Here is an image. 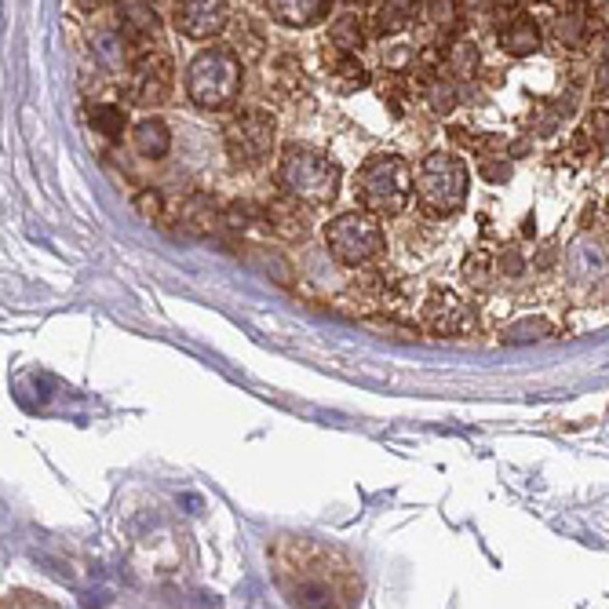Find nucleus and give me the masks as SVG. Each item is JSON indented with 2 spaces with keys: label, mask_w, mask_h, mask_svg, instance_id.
<instances>
[{
  "label": "nucleus",
  "mask_w": 609,
  "mask_h": 609,
  "mask_svg": "<svg viewBox=\"0 0 609 609\" xmlns=\"http://www.w3.org/2000/svg\"><path fill=\"white\" fill-rule=\"evenodd\" d=\"M416 176L409 161L398 154H376L369 157L362 168H358V179H354V190H358V201L362 208H369L372 216H402L409 197H413Z\"/></svg>",
  "instance_id": "obj_1"
},
{
  "label": "nucleus",
  "mask_w": 609,
  "mask_h": 609,
  "mask_svg": "<svg viewBox=\"0 0 609 609\" xmlns=\"http://www.w3.org/2000/svg\"><path fill=\"white\" fill-rule=\"evenodd\" d=\"M241 55L230 48H205L186 70V95L201 110H227L241 95Z\"/></svg>",
  "instance_id": "obj_2"
},
{
  "label": "nucleus",
  "mask_w": 609,
  "mask_h": 609,
  "mask_svg": "<svg viewBox=\"0 0 609 609\" xmlns=\"http://www.w3.org/2000/svg\"><path fill=\"white\" fill-rule=\"evenodd\" d=\"M278 186L307 205H329L340 194V165L307 146H285L278 165Z\"/></svg>",
  "instance_id": "obj_3"
},
{
  "label": "nucleus",
  "mask_w": 609,
  "mask_h": 609,
  "mask_svg": "<svg viewBox=\"0 0 609 609\" xmlns=\"http://www.w3.org/2000/svg\"><path fill=\"white\" fill-rule=\"evenodd\" d=\"M467 183L471 172L460 157L453 154H431L416 172V197L431 216H453L467 201Z\"/></svg>",
  "instance_id": "obj_4"
},
{
  "label": "nucleus",
  "mask_w": 609,
  "mask_h": 609,
  "mask_svg": "<svg viewBox=\"0 0 609 609\" xmlns=\"http://www.w3.org/2000/svg\"><path fill=\"white\" fill-rule=\"evenodd\" d=\"M380 216H372L369 208L365 212H343L325 227V245H329L332 259L343 263V267H369L380 259V252L387 248L383 238V227L376 223Z\"/></svg>",
  "instance_id": "obj_5"
},
{
  "label": "nucleus",
  "mask_w": 609,
  "mask_h": 609,
  "mask_svg": "<svg viewBox=\"0 0 609 609\" xmlns=\"http://www.w3.org/2000/svg\"><path fill=\"white\" fill-rule=\"evenodd\" d=\"M274 143H278V121H274L270 110H259V106L234 114L227 128H223L227 157H230V165H238V168L263 165V161L274 154Z\"/></svg>",
  "instance_id": "obj_6"
},
{
  "label": "nucleus",
  "mask_w": 609,
  "mask_h": 609,
  "mask_svg": "<svg viewBox=\"0 0 609 609\" xmlns=\"http://www.w3.org/2000/svg\"><path fill=\"white\" fill-rule=\"evenodd\" d=\"M176 84V62L161 48H150L135 59L132 77H128V99L135 106H161L172 95Z\"/></svg>",
  "instance_id": "obj_7"
},
{
  "label": "nucleus",
  "mask_w": 609,
  "mask_h": 609,
  "mask_svg": "<svg viewBox=\"0 0 609 609\" xmlns=\"http://www.w3.org/2000/svg\"><path fill=\"white\" fill-rule=\"evenodd\" d=\"M176 30L190 41H208L230 26V0H176Z\"/></svg>",
  "instance_id": "obj_8"
},
{
  "label": "nucleus",
  "mask_w": 609,
  "mask_h": 609,
  "mask_svg": "<svg viewBox=\"0 0 609 609\" xmlns=\"http://www.w3.org/2000/svg\"><path fill=\"white\" fill-rule=\"evenodd\" d=\"M263 227L281 241H303L310 234V212L307 201L292 194H278L263 205Z\"/></svg>",
  "instance_id": "obj_9"
},
{
  "label": "nucleus",
  "mask_w": 609,
  "mask_h": 609,
  "mask_svg": "<svg viewBox=\"0 0 609 609\" xmlns=\"http://www.w3.org/2000/svg\"><path fill=\"white\" fill-rule=\"evenodd\" d=\"M117 22L128 44L150 48L161 37V15L150 0H117Z\"/></svg>",
  "instance_id": "obj_10"
},
{
  "label": "nucleus",
  "mask_w": 609,
  "mask_h": 609,
  "mask_svg": "<svg viewBox=\"0 0 609 609\" xmlns=\"http://www.w3.org/2000/svg\"><path fill=\"white\" fill-rule=\"evenodd\" d=\"M424 321L434 336H460L467 329V307L456 300L453 292L434 289L424 303Z\"/></svg>",
  "instance_id": "obj_11"
},
{
  "label": "nucleus",
  "mask_w": 609,
  "mask_h": 609,
  "mask_svg": "<svg viewBox=\"0 0 609 609\" xmlns=\"http://www.w3.org/2000/svg\"><path fill=\"white\" fill-rule=\"evenodd\" d=\"M566 270L573 281H599L609 270V248L599 238L580 234L566 252Z\"/></svg>",
  "instance_id": "obj_12"
},
{
  "label": "nucleus",
  "mask_w": 609,
  "mask_h": 609,
  "mask_svg": "<svg viewBox=\"0 0 609 609\" xmlns=\"http://www.w3.org/2000/svg\"><path fill=\"white\" fill-rule=\"evenodd\" d=\"M176 223L183 227V234L190 238H205L216 230V223H223V212L216 208V201L205 194H190L179 201V212H176Z\"/></svg>",
  "instance_id": "obj_13"
},
{
  "label": "nucleus",
  "mask_w": 609,
  "mask_h": 609,
  "mask_svg": "<svg viewBox=\"0 0 609 609\" xmlns=\"http://www.w3.org/2000/svg\"><path fill=\"white\" fill-rule=\"evenodd\" d=\"M267 8L281 26H314L332 11V0H267Z\"/></svg>",
  "instance_id": "obj_14"
},
{
  "label": "nucleus",
  "mask_w": 609,
  "mask_h": 609,
  "mask_svg": "<svg viewBox=\"0 0 609 609\" xmlns=\"http://www.w3.org/2000/svg\"><path fill=\"white\" fill-rule=\"evenodd\" d=\"M496 41H500V48H504L507 55H515V59L540 52V30H537V22L526 19V15H518V19L504 22V26H500V33H496Z\"/></svg>",
  "instance_id": "obj_15"
},
{
  "label": "nucleus",
  "mask_w": 609,
  "mask_h": 609,
  "mask_svg": "<svg viewBox=\"0 0 609 609\" xmlns=\"http://www.w3.org/2000/svg\"><path fill=\"white\" fill-rule=\"evenodd\" d=\"M132 143L139 157L161 161V157H168V150H172V132H168V124L161 121V117H146V121L135 124Z\"/></svg>",
  "instance_id": "obj_16"
},
{
  "label": "nucleus",
  "mask_w": 609,
  "mask_h": 609,
  "mask_svg": "<svg viewBox=\"0 0 609 609\" xmlns=\"http://www.w3.org/2000/svg\"><path fill=\"white\" fill-rule=\"evenodd\" d=\"M88 124H92L103 139H121V135L128 132V114H124L121 106L95 103L92 110H88Z\"/></svg>",
  "instance_id": "obj_17"
},
{
  "label": "nucleus",
  "mask_w": 609,
  "mask_h": 609,
  "mask_svg": "<svg viewBox=\"0 0 609 609\" xmlns=\"http://www.w3.org/2000/svg\"><path fill=\"white\" fill-rule=\"evenodd\" d=\"M329 41L336 44V52H358L365 44V30L358 15H343L329 26Z\"/></svg>",
  "instance_id": "obj_18"
},
{
  "label": "nucleus",
  "mask_w": 609,
  "mask_h": 609,
  "mask_svg": "<svg viewBox=\"0 0 609 609\" xmlns=\"http://www.w3.org/2000/svg\"><path fill=\"white\" fill-rule=\"evenodd\" d=\"M496 256L493 252H486V248H475L471 256L464 259V278L471 281V285H478V289H489L496 281Z\"/></svg>",
  "instance_id": "obj_19"
},
{
  "label": "nucleus",
  "mask_w": 609,
  "mask_h": 609,
  "mask_svg": "<svg viewBox=\"0 0 609 609\" xmlns=\"http://www.w3.org/2000/svg\"><path fill=\"white\" fill-rule=\"evenodd\" d=\"M263 227V205H256V201H248V197H238V201H230L227 208H223V227L230 230H248V227Z\"/></svg>",
  "instance_id": "obj_20"
},
{
  "label": "nucleus",
  "mask_w": 609,
  "mask_h": 609,
  "mask_svg": "<svg viewBox=\"0 0 609 609\" xmlns=\"http://www.w3.org/2000/svg\"><path fill=\"white\" fill-rule=\"evenodd\" d=\"M544 336H551V325L544 318H518L515 325H507L500 340L507 347H518V343H540Z\"/></svg>",
  "instance_id": "obj_21"
},
{
  "label": "nucleus",
  "mask_w": 609,
  "mask_h": 609,
  "mask_svg": "<svg viewBox=\"0 0 609 609\" xmlns=\"http://www.w3.org/2000/svg\"><path fill=\"white\" fill-rule=\"evenodd\" d=\"M135 208H139V216L157 223V227H168V223H176V216L168 212V201L161 190H143V194L135 197Z\"/></svg>",
  "instance_id": "obj_22"
},
{
  "label": "nucleus",
  "mask_w": 609,
  "mask_h": 609,
  "mask_svg": "<svg viewBox=\"0 0 609 609\" xmlns=\"http://www.w3.org/2000/svg\"><path fill=\"white\" fill-rule=\"evenodd\" d=\"M329 70L336 73V77H340V81H343V88H365V81H369V73L362 70V62L354 59V52H340V55H332Z\"/></svg>",
  "instance_id": "obj_23"
},
{
  "label": "nucleus",
  "mask_w": 609,
  "mask_h": 609,
  "mask_svg": "<svg viewBox=\"0 0 609 609\" xmlns=\"http://www.w3.org/2000/svg\"><path fill=\"white\" fill-rule=\"evenodd\" d=\"M456 103H460V95H456V84H449L445 77L427 84V106H431L434 114H453Z\"/></svg>",
  "instance_id": "obj_24"
},
{
  "label": "nucleus",
  "mask_w": 609,
  "mask_h": 609,
  "mask_svg": "<svg viewBox=\"0 0 609 609\" xmlns=\"http://www.w3.org/2000/svg\"><path fill=\"white\" fill-rule=\"evenodd\" d=\"M248 263L256 270H263V274H274V281L278 285H289L292 281V267L285 263V259H278V256H267L263 248H248Z\"/></svg>",
  "instance_id": "obj_25"
},
{
  "label": "nucleus",
  "mask_w": 609,
  "mask_h": 609,
  "mask_svg": "<svg viewBox=\"0 0 609 609\" xmlns=\"http://www.w3.org/2000/svg\"><path fill=\"white\" fill-rule=\"evenodd\" d=\"M449 70L456 73V77H475V70H478V48L471 41H460V44H453L449 48Z\"/></svg>",
  "instance_id": "obj_26"
},
{
  "label": "nucleus",
  "mask_w": 609,
  "mask_h": 609,
  "mask_svg": "<svg viewBox=\"0 0 609 609\" xmlns=\"http://www.w3.org/2000/svg\"><path fill=\"white\" fill-rule=\"evenodd\" d=\"M92 48H95V55L103 59L106 70H121V66H124V44H121V37H117V33H99Z\"/></svg>",
  "instance_id": "obj_27"
},
{
  "label": "nucleus",
  "mask_w": 609,
  "mask_h": 609,
  "mask_svg": "<svg viewBox=\"0 0 609 609\" xmlns=\"http://www.w3.org/2000/svg\"><path fill=\"white\" fill-rule=\"evenodd\" d=\"M263 48H267V41H263V33L252 30V22L241 19L238 22V55L245 62H256L259 55H263Z\"/></svg>",
  "instance_id": "obj_28"
},
{
  "label": "nucleus",
  "mask_w": 609,
  "mask_h": 609,
  "mask_svg": "<svg viewBox=\"0 0 609 609\" xmlns=\"http://www.w3.org/2000/svg\"><path fill=\"white\" fill-rule=\"evenodd\" d=\"M511 172H515V168H511V161H500V157H493V161H482V165H478V176L486 179V183H507V179H511Z\"/></svg>",
  "instance_id": "obj_29"
},
{
  "label": "nucleus",
  "mask_w": 609,
  "mask_h": 609,
  "mask_svg": "<svg viewBox=\"0 0 609 609\" xmlns=\"http://www.w3.org/2000/svg\"><path fill=\"white\" fill-rule=\"evenodd\" d=\"M496 267L504 270V278H522V274H526V259H522V252H515V248H504V252L496 256Z\"/></svg>",
  "instance_id": "obj_30"
},
{
  "label": "nucleus",
  "mask_w": 609,
  "mask_h": 609,
  "mask_svg": "<svg viewBox=\"0 0 609 609\" xmlns=\"http://www.w3.org/2000/svg\"><path fill=\"white\" fill-rule=\"evenodd\" d=\"M427 19L453 26V22H456V0H427Z\"/></svg>",
  "instance_id": "obj_31"
},
{
  "label": "nucleus",
  "mask_w": 609,
  "mask_h": 609,
  "mask_svg": "<svg viewBox=\"0 0 609 609\" xmlns=\"http://www.w3.org/2000/svg\"><path fill=\"white\" fill-rule=\"evenodd\" d=\"M588 128H591V135L599 139L602 154H606L609 150V110H595V114L588 117Z\"/></svg>",
  "instance_id": "obj_32"
},
{
  "label": "nucleus",
  "mask_w": 609,
  "mask_h": 609,
  "mask_svg": "<svg viewBox=\"0 0 609 609\" xmlns=\"http://www.w3.org/2000/svg\"><path fill=\"white\" fill-rule=\"evenodd\" d=\"M555 259H558V245H555V241H548V245L540 248L537 270H551V267H555Z\"/></svg>",
  "instance_id": "obj_33"
},
{
  "label": "nucleus",
  "mask_w": 609,
  "mask_h": 609,
  "mask_svg": "<svg viewBox=\"0 0 609 609\" xmlns=\"http://www.w3.org/2000/svg\"><path fill=\"white\" fill-rule=\"evenodd\" d=\"M595 95H609V62L599 66V77H595Z\"/></svg>",
  "instance_id": "obj_34"
},
{
  "label": "nucleus",
  "mask_w": 609,
  "mask_h": 609,
  "mask_svg": "<svg viewBox=\"0 0 609 609\" xmlns=\"http://www.w3.org/2000/svg\"><path fill=\"white\" fill-rule=\"evenodd\" d=\"M77 4H81V8H88V11H92V8H99V4H103V0H77Z\"/></svg>",
  "instance_id": "obj_35"
},
{
  "label": "nucleus",
  "mask_w": 609,
  "mask_h": 609,
  "mask_svg": "<svg viewBox=\"0 0 609 609\" xmlns=\"http://www.w3.org/2000/svg\"><path fill=\"white\" fill-rule=\"evenodd\" d=\"M606 216H609V197H606Z\"/></svg>",
  "instance_id": "obj_36"
}]
</instances>
